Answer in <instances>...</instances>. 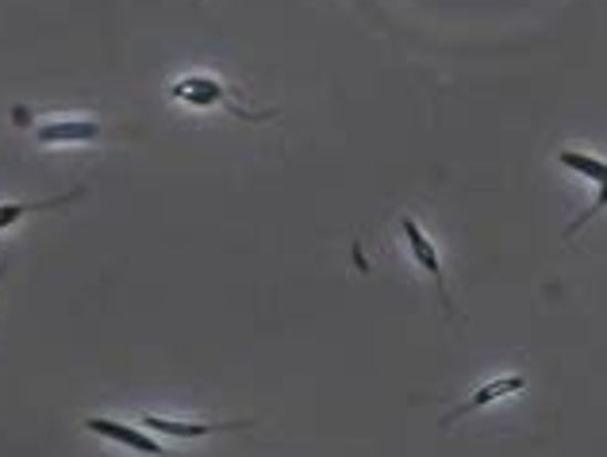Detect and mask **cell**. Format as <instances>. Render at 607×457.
<instances>
[{
  "instance_id": "6da1fadb",
  "label": "cell",
  "mask_w": 607,
  "mask_h": 457,
  "mask_svg": "<svg viewBox=\"0 0 607 457\" xmlns=\"http://www.w3.org/2000/svg\"><path fill=\"white\" fill-rule=\"evenodd\" d=\"M169 100L185 104V108H197V111H208V108H223L231 111L234 119H250V124H265L273 119V111H250L247 104L234 100V93L220 77H208V74H189L181 82L169 85Z\"/></svg>"
},
{
  "instance_id": "7a4b0ae2",
  "label": "cell",
  "mask_w": 607,
  "mask_h": 457,
  "mask_svg": "<svg viewBox=\"0 0 607 457\" xmlns=\"http://www.w3.org/2000/svg\"><path fill=\"white\" fill-rule=\"evenodd\" d=\"M557 162H562L565 170L577 173V178H585V181L596 184L593 204H588L585 212H580L577 220L569 223V231H565V235H577V231L585 227L588 220H596V215H600L607 208V162H604V158H596V155H585V150H557Z\"/></svg>"
},
{
  "instance_id": "3957f363",
  "label": "cell",
  "mask_w": 607,
  "mask_h": 457,
  "mask_svg": "<svg viewBox=\"0 0 607 457\" xmlns=\"http://www.w3.org/2000/svg\"><path fill=\"white\" fill-rule=\"evenodd\" d=\"M85 427H88V435L104 438V443H112V446H127V450L147 454V457H169V450L150 435L147 427H132V423L108 419V415H88Z\"/></svg>"
},
{
  "instance_id": "277c9868",
  "label": "cell",
  "mask_w": 607,
  "mask_h": 457,
  "mask_svg": "<svg viewBox=\"0 0 607 457\" xmlns=\"http://www.w3.org/2000/svg\"><path fill=\"white\" fill-rule=\"evenodd\" d=\"M400 235H404V243H408L411 258L419 262V269H423V274L435 280V288H439L442 308H447V316H454V304H450V293H447V274H442L439 246L431 243V235H427V231L419 227V223L411 220V215H400Z\"/></svg>"
},
{
  "instance_id": "5b68a950",
  "label": "cell",
  "mask_w": 607,
  "mask_h": 457,
  "mask_svg": "<svg viewBox=\"0 0 607 457\" xmlns=\"http://www.w3.org/2000/svg\"><path fill=\"white\" fill-rule=\"evenodd\" d=\"M139 427H147L150 435H166V438H208L216 431H239L250 427V419H234V423H192V419H166V415H139Z\"/></svg>"
},
{
  "instance_id": "8992f818",
  "label": "cell",
  "mask_w": 607,
  "mask_h": 457,
  "mask_svg": "<svg viewBox=\"0 0 607 457\" xmlns=\"http://www.w3.org/2000/svg\"><path fill=\"white\" fill-rule=\"evenodd\" d=\"M104 127L96 119H46L35 127V142L43 147H70V142H96Z\"/></svg>"
},
{
  "instance_id": "52a82bcc",
  "label": "cell",
  "mask_w": 607,
  "mask_h": 457,
  "mask_svg": "<svg viewBox=\"0 0 607 457\" xmlns=\"http://www.w3.org/2000/svg\"><path fill=\"white\" fill-rule=\"evenodd\" d=\"M523 389H527V381H523L520 373H507V376H500V381H489V384H481V389H477L473 396L465 400V404H458L454 412L447 415V423H454V419H465V415L481 412V407L496 404V400H504V396H515V392H523Z\"/></svg>"
},
{
  "instance_id": "ba28073f",
  "label": "cell",
  "mask_w": 607,
  "mask_h": 457,
  "mask_svg": "<svg viewBox=\"0 0 607 457\" xmlns=\"http://www.w3.org/2000/svg\"><path fill=\"white\" fill-rule=\"evenodd\" d=\"M85 196V189H70L66 196H54V200H0V231H12L20 220L35 212H54V208H66L74 200Z\"/></svg>"
},
{
  "instance_id": "9c48e42d",
  "label": "cell",
  "mask_w": 607,
  "mask_h": 457,
  "mask_svg": "<svg viewBox=\"0 0 607 457\" xmlns=\"http://www.w3.org/2000/svg\"><path fill=\"white\" fill-rule=\"evenodd\" d=\"M4 274H8V258H4V262H0V280H4Z\"/></svg>"
}]
</instances>
